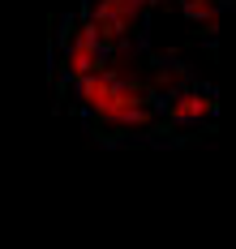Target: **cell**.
I'll use <instances>...</instances> for the list:
<instances>
[{"label": "cell", "instance_id": "obj_1", "mask_svg": "<svg viewBox=\"0 0 236 249\" xmlns=\"http://www.w3.org/2000/svg\"><path fill=\"white\" fill-rule=\"evenodd\" d=\"M151 65L155 56L146 52V43L107 52V60L73 90L69 107L99 142L116 146L137 138H163V107L151 90Z\"/></svg>", "mask_w": 236, "mask_h": 249}, {"label": "cell", "instance_id": "obj_2", "mask_svg": "<svg viewBox=\"0 0 236 249\" xmlns=\"http://www.w3.org/2000/svg\"><path fill=\"white\" fill-rule=\"evenodd\" d=\"M159 0H82V13L90 35L99 39L103 52L120 48H142L146 43V26Z\"/></svg>", "mask_w": 236, "mask_h": 249}, {"label": "cell", "instance_id": "obj_3", "mask_svg": "<svg viewBox=\"0 0 236 249\" xmlns=\"http://www.w3.org/2000/svg\"><path fill=\"white\" fill-rule=\"evenodd\" d=\"M103 60H107V52L99 48V39L90 35L86 13H82V9L69 13V18L60 22V35H56V86H60V103L73 99V90H78Z\"/></svg>", "mask_w": 236, "mask_h": 249}, {"label": "cell", "instance_id": "obj_4", "mask_svg": "<svg viewBox=\"0 0 236 249\" xmlns=\"http://www.w3.org/2000/svg\"><path fill=\"white\" fill-rule=\"evenodd\" d=\"M159 107H163V138H172V142L206 138L219 124V95L210 86H202L198 77L189 86H181V90H172Z\"/></svg>", "mask_w": 236, "mask_h": 249}, {"label": "cell", "instance_id": "obj_5", "mask_svg": "<svg viewBox=\"0 0 236 249\" xmlns=\"http://www.w3.org/2000/svg\"><path fill=\"white\" fill-rule=\"evenodd\" d=\"M176 9L185 13L189 26H198V35H215L228 13V0H176Z\"/></svg>", "mask_w": 236, "mask_h": 249}, {"label": "cell", "instance_id": "obj_6", "mask_svg": "<svg viewBox=\"0 0 236 249\" xmlns=\"http://www.w3.org/2000/svg\"><path fill=\"white\" fill-rule=\"evenodd\" d=\"M228 4H232V0H228Z\"/></svg>", "mask_w": 236, "mask_h": 249}]
</instances>
